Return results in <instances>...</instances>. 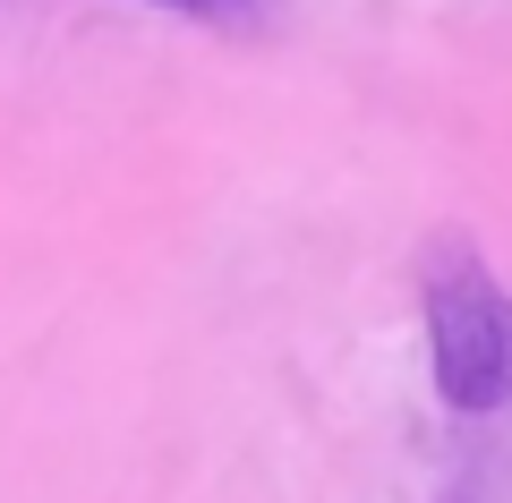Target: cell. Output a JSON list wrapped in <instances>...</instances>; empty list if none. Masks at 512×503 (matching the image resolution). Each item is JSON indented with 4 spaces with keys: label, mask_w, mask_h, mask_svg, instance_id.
Masks as SVG:
<instances>
[{
    "label": "cell",
    "mask_w": 512,
    "mask_h": 503,
    "mask_svg": "<svg viewBox=\"0 0 512 503\" xmlns=\"http://www.w3.org/2000/svg\"><path fill=\"white\" fill-rule=\"evenodd\" d=\"M163 9H239V0H163Z\"/></svg>",
    "instance_id": "7a4b0ae2"
},
{
    "label": "cell",
    "mask_w": 512,
    "mask_h": 503,
    "mask_svg": "<svg viewBox=\"0 0 512 503\" xmlns=\"http://www.w3.org/2000/svg\"><path fill=\"white\" fill-rule=\"evenodd\" d=\"M427 350L453 410H504L512 401V299L470 248H444L427 273Z\"/></svg>",
    "instance_id": "6da1fadb"
}]
</instances>
